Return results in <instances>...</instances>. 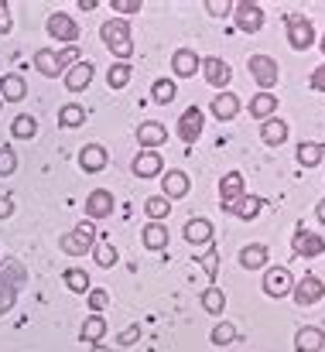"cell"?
I'll list each match as a JSON object with an SVG mask.
<instances>
[{
	"label": "cell",
	"mask_w": 325,
	"mask_h": 352,
	"mask_svg": "<svg viewBox=\"0 0 325 352\" xmlns=\"http://www.w3.org/2000/svg\"><path fill=\"white\" fill-rule=\"evenodd\" d=\"M100 34H103V45H107L120 62H127V58L134 55V38H130V24H127V21L109 17L107 24L100 28Z\"/></svg>",
	"instance_id": "1"
},
{
	"label": "cell",
	"mask_w": 325,
	"mask_h": 352,
	"mask_svg": "<svg viewBox=\"0 0 325 352\" xmlns=\"http://www.w3.org/2000/svg\"><path fill=\"white\" fill-rule=\"evenodd\" d=\"M24 267L17 260H3L0 263V315L14 308V298H17V287L24 284Z\"/></svg>",
	"instance_id": "2"
},
{
	"label": "cell",
	"mask_w": 325,
	"mask_h": 352,
	"mask_svg": "<svg viewBox=\"0 0 325 352\" xmlns=\"http://www.w3.org/2000/svg\"><path fill=\"white\" fill-rule=\"evenodd\" d=\"M284 28H288V45L295 48V52H308L312 45H315V28H312V21L305 17V14H288L284 17Z\"/></svg>",
	"instance_id": "3"
},
{
	"label": "cell",
	"mask_w": 325,
	"mask_h": 352,
	"mask_svg": "<svg viewBox=\"0 0 325 352\" xmlns=\"http://www.w3.org/2000/svg\"><path fill=\"white\" fill-rule=\"evenodd\" d=\"M96 246V236H93V226L90 223H79L76 230L59 236V250L69 253V256H83V253H93Z\"/></svg>",
	"instance_id": "4"
},
{
	"label": "cell",
	"mask_w": 325,
	"mask_h": 352,
	"mask_svg": "<svg viewBox=\"0 0 325 352\" xmlns=\"http://www.w3.org/2000/svg\"><path fill=\"white\" fill-rule=\"evenodd\" d=\"M291 298H295V305H298V308H312V305H319V301L325 298L322 277H315V274H305L302 280H295V287H291Z\"/></svg>",
	"instance_id": "5"
},
{
	"label": "cell",
	"mask_w": 325,
	"mask_h": 352,
	"mask_svg": "<svg viewBox=\"0 0 325 352\" xmlns=\"http://www.w3.org/2000/svg\"><path fill=\"white\" fill-rule=\"evenodd\" d=\"M233 21L243 34H257L264 28V7L253 0H240V3H233Z\"/></svg>",
	"instance_id": "6"
},
{
	"label": "cell",
	"mask_w": 325,
	"mask_h": 352,
	"mask_svg": "<svg viewBox=\"0 0 325 352\" xmlns=\"http://www.w3.org/2000/svg\"><path fill=\"white\" fill-rule=\"evenodd\" d=\"M250 76L257 79V86H260V93H271L274 86H277V76H281V69H277V62L271 58V55H250Z\"/></svg>",
	"instance_id": "7"
},
{
	"label": "cell",
	"mask_w": 325,
	"mask_h": 352,
	"mask_svg": "<svg viewBox=\"0 0 325 352\" xmlns=\"http://www.w3.org/2000/svg\"><path fill=\"white\" fill-rule=\"evenodd\" d=\"M247 195V185H243V175L240 171H226L222 175V182H219V206L226 209V212H233L236 209V202Z\"/></svg>",
	"instance_id": "8"
},
{
	"label": "cell",
	"mask_w": 325,
	"mask_h": 352,
	"mask_svg": "<svg viewBox=\"0 0 325 352\" xmlns=\"http://www.w3.org/2000/svg\"><path fill=\"white\" fill-rule=\"evenodd\" d=\"M291 250H295V256L312 260V256H322L325 253V239L319 233H312V230H305V223H302L295 230V236H291Z\"/></svg>",
	"instance_id": "9"
},
{
	"label": "cell",
	"mask_w": 325,
	"mask_h": 352,
	"mask_svg": "<svg viewBox=\"0 0 325 352\" xmlns=\"http://www.w3.org/2000/svg\"><path fill=\"white\" fill-rule=\"evenodd\" d=\"M291 287H295V277H291L288 267H267V274H264V294L267 298H288Z\"/></svg>",
	"instance_id": "10"
},
{
	"label": "cell",
	"mask_w": 325,
	"mask_h": 352,
	"mask_svg": "<svg viewBox=\"0 0 325 352\" xmlns=\"http://www.w3.org/2000/svg\"><path fill=\"white\" fill-rule=\"evenodd\" d=\"M202 126H206L202 110H199V107H189V110L178 117V137H182L185 144H196V140L202 137Z\"/></svg>",
	"instance_id": "11"
},
{
	"label": "cell",
	"mask_w": 325,
	"mask_h": 352,
	"mask_svg": "<svg viewBox=\"0 0 325 352\" xmlns=\"http://www.w3.org/2000/svg\"><path fill=\"white\" fill-rule=\"evenodd\" d=\"M202 72H206V79H209L213 89H222V93H226V86H229V79H233V69H229L219 55L202 58Z\"/></svg>",
	"instance_id": "12"
},
{
	"label": "cell",
	"mask_w": 325,
	"mask_h": 352,
	"mask_svg": "<svg viewBox=\"0 0 325 352\" xmlns=\"http://www.w3.org/2000/svg\"><path fill=\"white\" fill-rule=\"evenodd\" d=\"M48 34H52L55 41L76 45V38H79V28H76V21H72L69 14H52V17H48Z\"/></svg>",
	"instance_id": "13"
},
{
	"label": "cell",
	"mask_w": 325,
	"mask_h": 352,
	"mask_svg": "<svg viewBox=\"0 0 325 352\" xmlns=\"http://www.w3.org/2000/svg\"><path fill=\"white\" fill-rule=\"evenodd\" d=\"M93 76H96V69H93V62H79V65H72L69 72H65V89L69 93H83L90 82H93Z\"/></svg>",
	"instance_id": "14"
},
{
	"label": "cell",
	"mask_w": 325,
	"mask_h": 352,
	"mask_svg": "<svg viewBox=\"0 0 325 352\" xmlns=\"http://www.w3.org/2000/svg\"><path fill=\"white\" fill-rule=\"evenodd\" d=\"M165 140H168V130H165L158 120H147V123H140V126H137V144H140V147L158 151Z\"/></svg>",
	"instance_id": "15"
},
{
	"label": "cell",
	"mask_w": 325,
	"mask_h": 352,
	"mask_svg": "<svg viewBox=\"0 0 325 352\" xmlns=\"http://www.w3.org/2000/svg\"><path fill=\"white\" fill-rule=\"evenodd\" d=\"M161 171H165V161H161L158 151H140L134 157V175L137 178H158Z\"/></svg>",
	"instance_id": "16"
},
{
	"label": "cell",
	"mask_w": 325,
	"mask_h": 352,
	"mask_svg": "<svg viewBox=\"0 0 325 352\" xmlns=\"http://www.w3.org/2000/svg\"><path fill=\"white\" fill-rule=\"evenodd\" d=\"M199 65H202V58H199L192 48H178V52L171 55V69H175L178 79H192Z\"/></svg>",
	"instance_id": "17"
},
{
	"label": "cell",
	"mask_w": 325,
	"mask_h": 352,
	"mask_svg": "<svg viewBox=\"0 0 325 352\" xmlns=\"http://www.w3.org/2000/svg\"><path fill=\"white\" fill-rule=\"evenodd\" d=\"M79 168H83L86 175L103 171V168H107V147H100V144H86V147L79 151Z\"/></svg>",
	"instance_id": "18"
},
{
	"label": "cell",
	"mask_w": 325,
	"mask_h": 352,
	"mask_svg": "<svg viewBox=\"0 0 325 352\" xmlns=\"http://www.w3.org/2000/svg\"><path fill=\"white\" fill-rule=\"evenodd\" d=\"M109 212H113V195L107 188H96V192L86 195V216L90 219H107Z\"/></svg>",
	"instance_id": "19"
},
{
	"label": "cell",
	"mask_w": 325,
	"mask_h": 352,
	"mask_svg": "<svg viewBox=\"0 0 325 352\" xmlns=\"http://www.w3.org/2000/svg\"><path fill=\"white\" fill-rule=\"evenodd\" d=\"M322 349H325L322 329H315V325L298 329V336H295V352H322Z\"/></svg>",
	"instance_id": "20"
},
{
	"label": "cell",
	"mask_w": 325,
	"mask_h": 352,
	"mask_svg": "<svg viewBox=\"0 0 325 352\" xmlns=\"http://www.w3.org/2000/svg\"><path fill=\"white\" fill-rule=\"evenodd\" d=\"M34 69L45 76V79H59L65 69H62V62H59V52H52V48H38L34 52Z\"/></svg>",
	"instance_id": "21"
},
{
	"label": "cell",
	"mask_w": 325,
	"mask_h": 352,
	"mask_svg": "<svg viewBox=\"0 0 325 352\" xmlns=\"http://www.w3.org/2000/svg\"><path fill=\"white\" fill-rule=\"evenodd\" d=\"M161 192H165L168 202H171V199H185V192H189V175H185V171H165V175H161Z\"/></svg>",
	"instance_id": "22"
},
{
	"label": "cell",
	"mask_w": 325,
	"mask_h": 352,
	"mask_svg": "<svg viewBox=\"0 0 325 352\" xmlns=\"http://www.w3.org/2000/svg\"><path fill=\"white\" fill-rule=\"evenodd\" d=\"M260 140H264L267 147H281V144L288 140V123H284L281 117L264 120V126H260Z\"/></svg>",
	"instance_id": "23"
},
{
	"label": "cell",
	"mask_w": 325,
	"mask_h": 352,
	"mask_svg": "<svg viewBox=\"0 0 325 352\" xmlns=\"http://www.w3.org/2000/svg\"><path fill=\"white\" fill-rule=\"evenodd\" d=\"M267 260H271V253L264 243H250L240 250V267H247V270H260V267H267Z\"/></svg>",
	"instance_id": "24"
},
{
	"label": "cell",
	"mask_w": 325,
	"mask_h": 352,
	"mask_svg": "<svg viewBox=\"0 0 325 352\" xmlns=\"http://www.w3.org/2000/svg\"><path fill=\"white\" fill-rule=\"evenodd\" d=\"M236 113H240V100H236L233 93H219L216 100H213V117H216L219 123L236 120Z\"/></svg>",
	"instance_id": "25"
},
{
	"label": "cell",
	"mask_w": 325,
	"mask_h": 352,
	"mask_svg": "<svg viewBox=\"0 0 325 352\" xmlns=\"http://www.w3.org/2000/svg\"><path fill=\"white\" fill-rule=\"evenodd\" d=\"M185 239L192 243V246H202V243H213V223L209 219H189L185 223Z\"/></svg>",
	"instance_id": "26"
},
{
	"label": "cell",
	"mask_w": 325,
	"mask_h": 352,
	"mask_svg": "<svg viewBox=\"0 0 325 352\" xmlns=\"http://www.w3.org/2000/svg\"><path fill=\"white\" fill-rule=\"evenodd\" d=\"M274 113H277V96H274V93H257V96L250 100V117L271 120Z\"/></svg>",
	"instance_id": "27"
},
{
	"label": "cell",
	"mask_w": 325,
	"mask_h": 352,
	"mask_svg": "<svg viewBox=\"0 0 325 352\" xmlns=\"http://www.w3.org/2000/svg\"><path fill=\"white\" fill-rule=\"evenodd\" d=\"M295 157H298V164H302V168H315V164H322L325 144H315V140H302Z\"/></svg>",
	"instance_id": "28"
},
{
	"label": "cell",
	"mask_w": 325,
	"mask_h": 352,
	"mask_svg": "<svg viewBox=\"0 0 325 352\" xmlns=\"http://www.w3.org/2000/svg\"><path fill=\"white\" fill-rule=\"evenodd\" d=\"M0 86H3L0 100H7V103H21V100H24V93H28V86H24V79H21V76H0Z\"/></svg>",
	"instance_id": "29"
},
{
	"label": "cell",
	"mask_w": 325,
	"mask_h": 352,
	"mask_svg": "<svg viewBox=\"0 0 325 352\" xmlns=\"http://www.w3.org/2000/svg\"><path fill=\"white\" fill-rule=\"evenodd\" d=\"M260 209H264V199H257V195H243V199L236 202L233 216H236V219H243V223H250V219H257V216H260Z\"/></svg>",
	"instance_id": "30"
},
{
	"label": "cell",
	"mask_w": 325,
	"mask_h": 352,
	"mask_svg": "<svg viewBox=\"0 0 325 352\" xmlns=\"http://www.w3.org/2000/svg\"><path fill=\"white\" fill-rule=\"evenodd\" d=\"M103 336H107V322L100 318V315H93V318H86L83 322V342H90V346H100L103 342Z\"/></svg>",
	"instance_id": "31"
},
{
	"label": "cell",
	"mask_w": 325,
	"mask_h": 352,
	"mask_svg": "<svg viewBox=\"0 0 325 352\" xmlns=\"http://www.w3.org/2000/svg\"><path fill=\"white\" fill-rule=\"evenodd\" d=\"M144 246L147 250H165L168 246V226H161V223H151V226H144Z\"/></svg>",
	"instance_id": "32"
},
{
	"label": "cell",
	"mask_w": 325,
	"mask_h": 352,
	"mask_svg": "<svg viewBox=\"0 0 325 352\" xmlns=\"http://www.w3.org/2000/svg\"><path fill=\"white\" fill-rule=\"evenodd\" d=\"M10 133H14L17 140H28V137H34V133H38V120L31 117V113H17L14 123H10Z\"/></svg>",
	"instance_id": "33"
},
{
	"label": "cell",
	"mask_w": 325,
	"mask_h": 352,
	"mask_svg": "<svg viewBox=\"0 0 325 352\" xmlns=\"http://www.w3.org/2000/svg\"><path fill=\"white\" fill-rule=\"evenodd\" d=\"M144 212H147V219H151V223H161V219L171 212V202H168L165 195H151V199L144 202Z\"/></svg>",
	"instance_id": "34"
},
{
	"label": "cell",
	"mask_w": 325,
	"mask_h": 352,
	"mask_svg": "<svg viewBox=\"0 0 325 352\" xmlns=\"http://www.w3.org/2000/svg\"><path fill=\"white\" fill-rule=\"evenodd\" d=\"M202 308H206L209 315H222V308H226V294L219 291L216 284H209V287L202 291Z\"/></svg>",
	"instance_id": "35"
},
{
	"label": "cell",
	"mask_w": 325,
	"mask_h": 352,
	"mask_svg": "<svg viewBox=\"0 0 325 352\" xmlns=\"http://www.w3.org/2000/svg\"><path fill=\"white\" fill-rule=\"evenodd\" d=\"M65 287L72 291V294H90L93 287H90V274L86 270H65Z\"/></svg>",
	"instance_id": "36"
},
{
	"label": "cell",
	"mask_w": 325,
	"mask_h": 352,
	"mask_svg": "<svg viewBox=\"0 0 325 352\" xmlns=\"http://www.w3.org/2000/svg\"><path fill=\"white\" fill-rule=\"evenodd\" d=\"M107 82H109V89H123V86L130 82V62H116V65H109Z\"/></svg>",
	"instance_id": "37"
},
{
	"label": "cell",
	"mask_w": 325,
	"mask_h": 352,
	"mask_svg": "<svg viewBox=\"0 0 325 352\" xmlns=\"http://www.w3.org/2000/svg\"><path fill=\"white\" fill-rule=\"evenodd\" d=\"M59 123H62V126H69V130H72V126H83V123H86V110H83V107H76V103H69V107H62V110H59Z\"/></svg>",
	"instance_id": "38"
},
{
	"label": "cell",
	"mask_w": 325,
	"mask_h": 352,
	"mask_svg": "<svg viewBox=\"0 0 325 352\" xmlns=\"http://www.w3.org/2000/svg\"><path fill=\"white\" fill-rule=\"evenodd\" d=\"M175 93H178V86H175L171 79H158V82H154V89H151V100L165 107V103H171V100H175Z\"/></svg>",
	"instance_id": "39"
},
{
	"label": "cell",
	"mask_w": 325,
	"mask_h": 352,
	"mask_svg": "<svg viewBox=\"0 0 325 352\" xmlns=\"http://www.w3.org/2000/svg\"><path fill=\"white\" fill-rule=\"evenodd\" d=\"M199 263L206 267L209 280H216V277H219V250H216V246H209L206 253H199Z\"/></svg>",
	"instance_id": "40"
},
{
	"label": "cell",
	"mask_w": 325,
	"mask_h": 352,
	"mask_svg": "<svg viewBox=\"0 0 325 352\" xmlns=\"http://www.w3.org/2000/svg\"><path fill=\"white\" fill-rule=\"evenodd\" d=\"M17 171V154L10 147H0V178H10Z\"/></svg>",
	"instance_id": "41"
},
{
	"label": "cell",
	"mask_w": 325,
	"mask_h": 352,
	"mask_svg": "<svg viewBox=\"0 0 325 352\" xmlns=\"http://www.w3.org/2000/svg\"><path fill=\"white\" fill-rule=\"evenodd\" d=\"M209 339H213L216 346H229V342L236 339V329H233L229 322H219L216 329H213V336H209Z\"/></svg>",
	"instance_id": "42"
},
{
	"label": "cell",
	"mask_w": 325,
	"mask_h": 352,
	"mask_svg": "<svg viewBox=\"0 0 325 352\" xmlns=\"http://www.w3.org/2000/svg\"><path fill=\"white\" fill-rule=\"evenodd\" d=\"M86 305L93 308V315H100V311L109 305V294H107V291H100V287H93V291L86 294Z\"/></svg>",
	"instance_id": "43"
},
{
	"label": "cell",
	"mask_w": 325,
	"mask_h": 352,
	"mask_svg": "<svg viewBox=\"0 0 325 352\" xmlns=\"http://www.w3.org/2000/svg\"><path fill=\"white\" fill-rule=\"evenodd\" d=\"M96 263H100V267H113V263H116L113 243H100V246H96Z\"/></svg>",
	"instance_id": "44"
},
{
	"label": "cell",
	"mask_w": 325,
	"mask_h": 352,
	"mask_svg": "<svg viewBox=\"0 0 325 352\" xmlns=\"http://www.w3.org/2000/svg\"><path fill=\"white\" fill-rule=\"evenodd\" d=\"M109 7H113L116 14H137L144 3H140V0H109Z\"/></svg>",
	"instance_id": "45"
},
{
	"label": "cell",
	"mask_w": 325,
	"mask_h": 352,
	"mask_svg": "<svg viewBox=\"0 0 325 352\" xmlns=\"http://www.w3.org/2000/svg\"><path fill=\"white\" fill-rule=\"evenodd\" d=\"M202 7H206L213 17H226V14H233V3H226V0H206Z\"/></svg>",
	"instance_id": "46"
},
{
	"label": "cell",
	"mask_w": 325,
	"mask_h": 352,
	"mask_svg": "<svg viewBox=\"0 0 325 352\" xmlns=\"http://www.w3.org/2000/svg\"><path fill=\"white\" fill-rule=\"evenodd\" d=\"M137 339H140V329H137V325H130V329H123V332L116 336V342H120V346H134Z\"/></svg>",
	"instance_id": "47"
},
{
	"label": "cell",
	"mask_w": 325,
	"mask_h": 352,
	"mask_svg": "<svg viewBox=\"0 0 325 352\" xmlns=\"http://www.w3.org/2000/svg\"><path fill=\"white\" fill-rule=\"evenodd\" d=\"M308 86H312L315 93H325V62H322V65H319V69H315V72H312V79H308Z\"/></svg>",
	"instance_id": "48"
},
{
	"label": "cell",
	"mask_w": 325,
	"mask_h": 352,
	"mask_svg": "<svg viewBox=\"0 0 325 352\" xmlns=\"http://www.w3.org/2000/svg\"><path fill=\"white\" fill-rule=\"evenodd\" d=\"M0 34H10V10L3 0H0Z\"/></svg>",
	"instance_id": "49"
},
{
	"label": "cell",
	"mask_w": 325,
	"mask_h": 352,
	"mask_svg": "<svg viewBox=\"0 0 325 352\" xmlns=\"http://www.w3.org/2000/svg\"><path fill=\"white\" fill-rule=\"evenodd\" d=\"M7 216H14V202L0 195V219H7Z\"/></svg>",
	"instance_id": "50"
},
{
	"label": "cell",
	"mask_w": 325,
	"mask_h": 352,
	"mask_svg": "<svg viewBox=\"0 0 325 352\" xmlns=\"http://www.w3.org/2000/svg\"><path fill=\"white\" fill-rule=\"evenodd\" d=\"M315 216H319V223H322V226H325V199H322V202H319V206H315Z\"/></svg>",
	"instance_id": "51"
},
{
	"label": "cell",
	"mask_w": 325,
	"mask_h": 352,
	"mask_svg": "<svg viewBox=\"0 0 325 352\" xmlns=\"http://www.w3.org/2000/svg\"><path fill=\"white\" fill-rule=\"evenodd\" d=\"M93 352H109L107 346H93Z\"/></svg>",
	"instance_id": "52"
},
{
	"label": "cell",
	"mask_w": 325,
	"mask_h": 352,
	"mask_svg": "<svg viewBox=\"0 0 325 352\" xmlns=\"http://www.w3.org/2000/svg\"><path fill=\"white\" fill-rule=\"evenodd\" d=\"M319 48H322V55H325V34H322V38H319Z\"/></svg>",
	"instance_id": "53"
},
{
	"label": "cell",
	"mask_w": 325,
	"mask_h": 352,
	"mask_svg": "<svg viewBox=\"0 0 325 352\" xmlns=\"http://www.w3.org/2000/svg\"><path fill=\"white\" fill-rule=\"evenodd\" d=\"M0 107H3V100H0Z\"/></svg>",
	"instance_id": "54"
}]
</instances>
